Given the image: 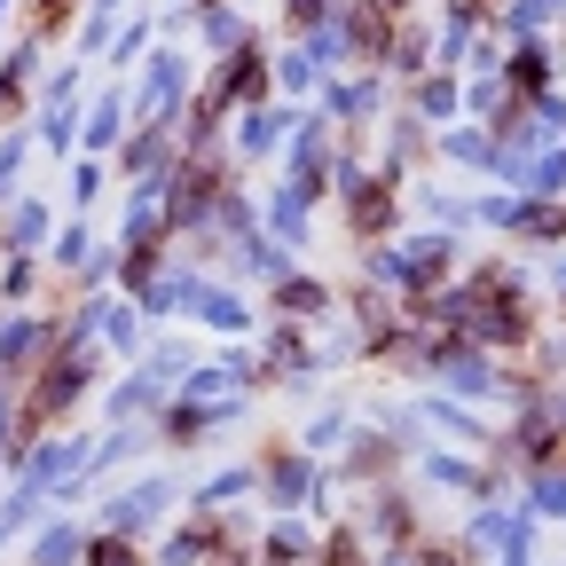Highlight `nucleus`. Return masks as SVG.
<instances>
[{"label": "nucleus", "mask_w": 566, "mask_h": 566, "mask_svg": "<svg viewBox=\"0 0 566 566\" xmlns=\"http://www.w3.org/2000/svg\"><path fill=\"white\" fill-rule=\"evenodd\" d=\"M71 17V0H40V9H32V32H55Z\"/></svg>", "instance_id": "1"}, {"label": "nucleus", "mask_w": 566, "mask_h": 566, "mask_svg": "<svg viewBox=\"0 0 566 566\" xmlns=\"http://www.w3.org/2000/svg\"><path fill=\"white\" fill-rule=\"evenodd\" d=\"M87 566H134V551H118V543H103V551H95Z\"/></svg>", "instance_id": "2"}]
</instances>
